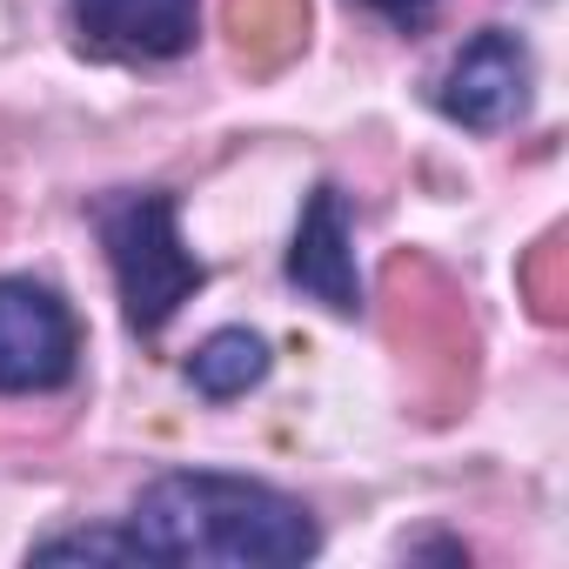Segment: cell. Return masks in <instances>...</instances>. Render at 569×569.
Wrapping results in <instances>:
<instances>
[{"mask_svg":"<svg viewBox=\"0 0 569 569\" xmlns=\"http://www.w3.org/2000/svg\"><path fill=\"white\" fill-rule=\"evenodd\" d=\"M101 241H108V268L121 289V316L134 336H154L174 322V309L208 281V268L194 261V248L174 228V194H121L101 208Z\"/></svg>","mask_w":569,"mask_h":569,"instance_id":"cell-2","label":"cell"},{"mask_svg":"<svg viewBox=\"0 0 569 569\" xmlns=\"http://www.w3.org/2000/svg\"><path fill=\"white\" fill-rule=\"evenodd\" d=\"M81 322L74 309L28 274H0V396H48L74 382Z\"/></svg>","mask_w":569,"mask_h":569,"instance_id":"cell-3","label":"cell"},{"mask_svg":"<svg viewBox=\"0 0 569 569\" xmlns=\"http://www.w3.org/2000/svg\"><path fill=\"white\" fill-rule=\"evenodd\" d=\"M74 21L101 54L128 61H174L194 48L201 8L194 0H74Z\"/></svg>","mask_w":569,"mask_h":569,"instance_id":"cell-6","label":"cell"},{"mask_svg":"<svg viewBox=\"0 0 569 569\" xmlns=\"http://www.w3.org/2000/svg\"><path fill=\"white\" fill-rule=\"evenodd\" d=\"M289 281L309 302L336 309V316L362 309V274H356V248H349V194L342 188H316L309 194L296 248H289Z\"/></svg>","mask_w":569,"mask_h":569,"instance_id":"cell-5","label":"cell"},{"mask_svg":"<svg viewBox=\"0 0 569 569\" xmlns=\"http://www.w3.org/2000/svg\"><path fill=\"white\" fill-rule=\"evenodd\" d=\"M442 114L476 128V134H496L509 128L522 108H529V48L509 34V28H482L442 74L436 88Z\"/></svg>","mask_w":569,"mask_h":569,"instance_id":"cell-4","label":"cell"},{"mask_svg":"<svg viewBox=\"0 0 569 569\" xmlns=\"http://www.w3.org/2000/svg\"><path fill=\"white\" fill-rule=\"evenodd\" d=\"M128 536L148 562L181 569H289L322 549V529L302 496L221 469L154 476L128 516Z\"/></svg>","mask_w":569,"mask_h":569,"instance_id":"cell-1","label":"cell"},{"mask_svg":"<svg viewBox=\"0 0 569 569\" xmlns=\"http://www.w3.org/2000/svg\"><path fill=\"white\" fill-rule=\"evenodd\" d=\"M369 8H382V14H422L429 0H369Z\"/></svg>","mask_w":569,"mask_h":569,"instance_id":"cell-9","label":"cell"},{"mask_svg":"<svg viewBox=\"0 0 569 569\" xmlns=\"http://www.w3.org/2000/svg\"><path fill=\"white\" fill-rule=\"evenodd\" d=\"M68 556H74V562H81V556H94V562H148L128 529H74V536L34 542V562H68Z\"/></svg>","mask_w":569,"mask_h":569,"instance_id":"cell-8","label":"cell"},{"mask_svg":"<svg viewBox=\"0 0 569 569\" xmlns=\"http://www.w3.org/2000/svg\"><path fill=\"white\" fill-rule=\"evenodd\" d=\"M261 376H268V342H261L254 329H214V336L188 356V382H194V396H208V402H234V396H248Z\"/></svg>","mask_w":569,"mask_h":569,"instance_id":"cell-7","label":"cell"}]
</instances>
